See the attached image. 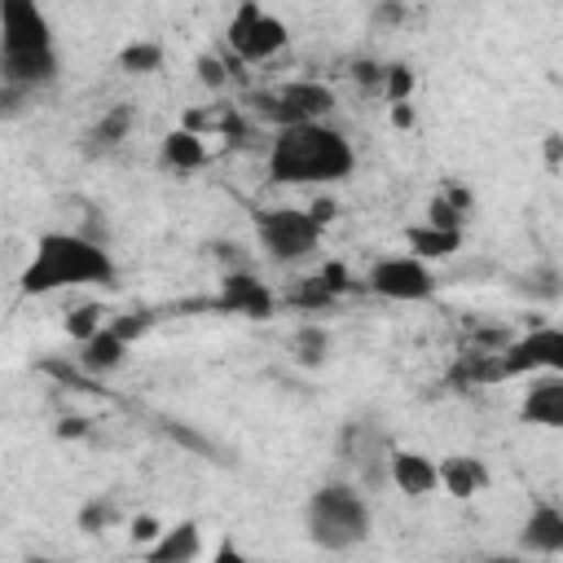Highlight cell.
I'll return each instance as SVG.
<instances>
[{
	"instance_id": "cell-1",
	"label": "cell",
	"mask_w": 563,
	"mask_h": 563,
	"mask_svg": "<svg viewBox=\"0 0 563 563\" xmlns=\"http://www.w3.org/2000/svg\"><path fill=\"white\" fill-rule=\"evenodd\" d=\"M356 154L343 132L325 123H295L282 128L268 145V172L282 185H334L352 172Z\"/></svg>"
},
{
	"instance_id": "cell-2",
	"label": "cell",
	"mask_w": 563,
	"mask_h": 563,
	"mask_svg": "<svg viewBox=\"0 0 563 563\" xmlns=\"http://www.w3.org/2000/svg\"><path fill=\"white\" fill-rule=\"evenodd\" d=\"M57 75L53 53V26L31 0H4L0 4V84L35 92Z\"/></svg>"
},
{
	"instance_id": "cell-3",
	"label": "cell",
	"mask_w": 563,
	"mask_h": 563,
	"mask_svg": "<svg viewBox=\"0 0 563 563\" xmlns=\"http://www.w3.org/2000/svg\"><path fill=\"white\" fill-rule=\"evenodd\" d=\"M114 260L97 238L84 233H44L35 242L31 264L22 268V295H53L66 286H88V282H110Z\"/></svg>"
},
{
	"instance_id": "cell-4",
	"label": "cell",
	"mask_w": 563,
	"mask_h": 563,
	"mask_svg": "<svg viewBox=\"0 0 563 563\" xmlns=\"http://www.w3.org/2000/svg\"><path fill=\"white\" fill-rule=\"evenodd\" d=\"M308 537L321 550H352L369 537V506L352 484H325L308 497Z\"/></svg>"
},
{
	"instance_id": "cell-5",
	"label": "cell",
	"mask_w": 563,
	"mask_h": 563,
	"mask_svg": "<svg viewBox=\"0 0 563 563\" xmlns=\"http://www.w3.org/2000/svg\"><path fill=\"white\" fill-rule=\"evenodd\" d=\"M255 233H260L264 255L277 260V264H295V260L312 255L317 242H321V224L308 211H295V207L260 211L255 216Z\"/></svg>"
},
{
	"instance_id": "cell-6",
	"label": "cell",
	"mask_w": 563,
	"mask_h": 563,
	"mask_svg": "<svg viewBox=\"0 0 563 563\" xmlns=\"http://www.w3.org/2000/svg\"><path fill=\"white\" fill-rule=\"evenodd\" d=\"M224 40H229V48H233L238 62H268V57H277L286 48L290 31H286L282 18H273V13H264L260 4L246 0V4H238Z\"/></svg>"
},
{
	"instance_id": "cell-7",
	"label": "cell",
	"mask_w": 563,
	"mask_h": 563,
	"mask_svg": "<svg viewBox=\"0 0 563 563\" xmlns=\"http://www.w3.org/2000/svg\"><path fill=\"white\" fill-rule=\"evenodd\" d=\"M369 290L383 295V299H396V303H418V299H431L435 290V277L422 260L413 255H387L369 268Z\"/></svg>"
},
{
	"instance_id": "cell-8",
	"label": "cell",
	"mask_w": 563,
	"mask_h": 563,
	"mask_svg": "<svg viewBox=\"0 0 563 563\" xmlns=\"http://www.w3.org/2000/svg\"><path fill=\"white\" fill-rule=\"evenodd\" d=\"M501 369H506V378H523V374H537V369L563 378V330L537 325V330L510 339V347L501 352Z\"/></svg>"
},
{
	"instance_id": "cell-9",
	"label": "cell",
	"mask_w": 563,
	"mask_h": 563,
	"mask_svg": "<svg viewBox=\"0 0 563 563\" xmlns=\"http://www.w3.org/2000/svg\"><path fill=\"white\" fill-rule=\"evenodd\" d=\"M216 308L238 312V317H251V321H268L273 308H277V295L255 273H224L220 295H216Z\"/></svg>"
},
{
	"instance_id": "cell-10",
	"label": "cell",
	"mask_w": 563,
	"mask_h": 563,
	"mask_svg": "<svg viewBox=\"0 0 563 563\" xmlns=\"http://www.w3.org/2000/svg\"><path fill=\"white\" fill-rule=\"evenodd\" d=\"M277 97H282V110H286L290 128H295V123H321V119L334 110V92H330L325 84H317V79L282 84Z\"/></svg>"
},
{
	"instance_id": "cell-11",
	"label": "cell",
	"mask_w": 563,
	"mask_h": 563,
	"mask_svg": "<svg viewBox=\"0 0 563 563\" xmlns=\"http://www.w3.org/2000/svg\"><path fill=\"white\" fill-rule=\"evenodd\" d=\"M387 475L405 497H427V493L440 488V466L427 453H413V449H396L391 462H387Z\"/></svg>"
},
{
	"instance_id": "cell-12",
	"label": "cell",
	"mask_w": 563,
	"mask_h": 563,
	"mask_svg": "<svg viewBox=\"0 0 563 563\" xmlns=\"http://www.w3.org/2000/svg\"><path fill=\"white\" fill-rule=\"evenodd\" d=\"M202 554V532L194 519L172 523L154 545H145V563H194Z\"/></svg>"
},
{
	"instance_id": "cell-13",
	"label": "cell",
	"mask_w": 563,
	"mask_h": 563,
	"mask_svg": "<svg viewBox=\"0 0 563 563\" xmlns=\"http://www.w3.org/2000/svg\"><path fill=\"white\" fill-rule=\"evenodd\" d=\"M523 422H537V427H550V431H563V378L550 374L541 383L528 387L523 396Z\"/></svg>"
},
{
	"instance_id": "cell-14",
	"label": "cell",
	"mask_w": 563,
	"mask_h": 563,
	"mask_svg": "<svg viewBox=\"0 0 563 563\" xmlns=\"http://www.w3.org/2000/svg\"><path fill=\"white\" fill-rule=\"evenodd\" d=\"M519 545L532 550V554H563V510L559 506H537L523 519Z\"/></svg>"
},
{
	"instance_id": "cell-15",
	"label": "cell",
	"mask_w": 563,
	"mask_h": 563,
	"mask_svg": "<svg viewBox=\"0 0 563 563\" xmlns=\"http://www.w3.org/2000/svg\"><path fill=\"white\" fill-rule=\"evenodd\" d=\"M488 484V471L479 457H466V453H453L440 462V488L453 493V497H475L479 488Z\"/></svg>"
},
{
	"instance_id": "cell-16",
	"label": "cell",
	"mask_w": 563,
	"mask_h": 563,
	"mask_svg": "<svg viewBox=\"0 0 563 563\" xmlns=\"http://www.w3.org/2000/svg\"><path fill=\"white\" fill-rule=\"evenodd\" d=\"M123 356H128V343L106 325L101 334H92L88 343H84V352H79V369L84 374H110V369H119L123 365Z\"/></svg>"
},
{
	"instance_id": "cell-17",
	"label": "cell",
	"mask_w": 563,
	"mask_h": 563,
	"mask_svg": "<svg viewBox=\"0 0 563 563\" xmlns=\"http://www.w3.org/2000/svg\"><path fill=\"white\" fill-rule=\"evenodd\" d=\"M163 163L176 167V172H194L207 163V136L189 132V128H172L163 136Z\"/></svg>"
},
{
	"instance_id": "cell-18",
	"label": "cell",
	"mask_w": 563,
	"mask_h": 563,
	"mask_svg": "<svg viewBox=\"0 0 563 563\" xmlns=\"http://www.w3.org/2000/svg\"><path fill=\"white\" fill-rule=\"evenodd\" d=\"M405 242H409V255L413 260H449L453 251H462V233H449V229H431V224H413L409 233H405Z\"/></svg>"
},
{
	"instance_id": "cell-19",
	"label": "cell",
	"mask_w": 563,
	"mask_h": 563,
	"mask_svg": "<svg viewBox=\"0 0 563 563\" xmlns=\"http://www.w3.org/2000/svg\"><path fill=\"white\" fill-rule=\"evenodd\" d=\"M290 356H295L299 365H321V361L330 356V334H325V325H317V321L299 325V330L290 334Z\"/></svg>"
},
{
	"instance_id": "cell-20",
	"label": "cell",
	"mask_w": 563,
	"mask_h": 563,
	"mask_svg": "<svg viewBox=\"0 0 563 563\" xmlns=\"http://www.w3.org/2000/svg\"><path fill=\"white\" fill-rule=\"evenodd\" d=\"M163 66V44L154 40H132L119 48V70L123 75H154Z\"/></svg>"
},
{
	"instance_id": "cell-21",
	"label": "cell",
	"mask_w": 563,
	"mask_h": 563,
	"mask_svg": "<svg viewBox=\"0 0 563 563\" xmlns=\"http://www.w3.org/2000/svg\"><path fill=\"white\" fill-rule=\"evenodd\" d=\"M110 321H106V312H101V303H79V308H70L66 312V334L84 347L92 334H101Z\"/></svg>"
},
{
	"instance_id": "cell-22",
	"label": "cell",
	"mask_w": 563,
	"mask_h": 563,
	"mask_svg": "<svg viewBox=\"0 0 563 563\" xmlns=\"http://www.w3.org/2000/svg\"><path fill=\"white\" fill-rule=\"evenodd\" d=\"M128 128H132V106L128 101H119V106H110L106 114H101V123H97V141L101 145H119L123 136H128Z\"/></svg>"
},
{
	"instance_id": "cell-23",
	"label": "cell",
	"mask_w": 563,
	"mask_h": 563,
	"mask_svg": "<svg viewBox=\"0 0 563 563\" xmlns=\"http://www.w3.org/2000/svg\"><path fill=\"white\" fill-rule=\"evenodd\" d=\"M409 92H413V70H409L405 62H391L387 75H383V97H387V106L409 101Z\"/></svg>"
},
{
	"instance_id": "cell-24",
	"label": "cell",
	"mask_w": 563,
	"mask_h": 563,
	"mask_svg": "<svg viewBox=\"0 0 563 563\" xmlns=\"http://www.w3.org/2000/svg\"><path fill=\"white\" fill-rule=\"evenodd\" d=\"M286 303H295V308H303V312H317V308H330V303H334V295H330L317 277H308V282H299V286L286 295Z\"/></svg>"
},
{
	"instance_id": "cell-25",
	"label": "cell",
	"mask_w": 563,
	"mask_h": 563,
	"mask_svg": "<svg viewBox=\"0 0 563 563\" xmlns=\"http://www.w3.org/2000/svg\"><path fill=\"white\" fill-rule=\"evenodd\" d=\"M119 519V506L110 501V497H92V501H84V510H79V528L84 532H101V528H110Z\"/></svg>"
},
{
	"instance_id": "cell-26",
	"label": "cell",
	"mask_w": 563,
	"mask_h": 563,
	"mask_svg": "<svg viewBox=\"0 0 563 563\" xmlns=\"http://www.w3.org/2000/svg\"><path fill=\"white\" fill-rule=\"evenodd\" d=\"M427 224L431 229H449V233H462V211L444 198V194H435L431 198V207H427Z\"/></svg>"
},
{
	"instance_id": "cell-27",
	"label": "cell",
	"mask_w": 563,
	"mask_h": 563,
	"mask_svg": "<svg viewBox=\"0 0 563 563\" xmlns=\"http://www.w3.org/2000/svg\"><path fill=\"white\" fill-rule=\"evenodd\" d=\"M150 325H154V317H150V312H123V317H114V321H110V330H114L123 343H136Z\"/></svg>"
},
{
	"instance_id": "cell-28",
	"label": "cell",
	"mask_w": 563,
	"mask_h": 563,
	"mask_svg": "<svg viewBox=\"0 0 563 563\" xmlns=\"http://www.w3.org/2000/svg\"><path fill=\"white\" fill-rule=\"evenodd\" d=\"M519 290H528V295H541V299H554L563 286H559V273H554V268H537V273H528V277L519 282Z\"/></svg>"
},
{
	"instance_id": "cell-29",
	"label": "cell",
	"mask_w": 563,
	"mask_h": 563,
	"mask_svg": "<svg viewBox=\"0 0 563 563\" xmlns=\"http://www.w3.org/2000/svg\"><path fill=\"white\" fill-rule=\"evenodd\" d=\"M40 369L53 374V378H62V383H70V387H79V391H97V387H92V374H79V369L66 365V361H40Z\"/></svg>"
},
{
	"instance_id": "cell-30",
	"label": "cell",
	"mask_w": 563,
	"mask_h": 563,
	"mask_svg": "<svg viewBox=\"0 0 563 563\" xmlns=\"http://www.w3.org/2000/svg\"><path fill=\"white\" fill-rule=\"evenodd\" d=\"M317 282H321V286H325V290L339 299V295L352 286V273H347L339 260H330V264H321V268H317Z\"/></svg>"
},
{
	"instance_id": "cell-31",
	"label": "cell",
	"mask_w": 563,
	"mask_h": 563,
	"mask_svg": "<svg viewBox=\"0 0 563 563\" xmlns=\"http://www.w3.org/2000/svg\"><path fill=\"white\" fill-rule=\"evenodd\" d=\"M163 431L176 440V444H185V449H194V453H216V444L207 440V435H198V431H189L185 422H163Z\"/></svg>"
},
{
	"instance_id": "cell-32",
	"label": "cell",
	"mask_w": 563,
	"mask_h": 563,
	"mask_svg": "<svg viewBox=\"0 0 563 563\" xmlns=\"http://www.w3.org/2000/svg\"><path fill=\"white\" fill-rule=\"evenodd\" d=\"M163 532H167V528H163L154 515H136V519H132V528H128V537H132L136 545H154Z\"/></svg>"
},
{
	"instance_id": "cell-33",
	"label": "cell",
	"mask_w": 563,
	"mask_h": 563,
	"mask_svg": "<svg viewBox=\"0 0 563 563\" xmlns=\"http://www.w3.org/2000/svg\"><path fill=\"white\" fill-rule=\"evenodd\" d=\"M198 84H202V88H224V84H229L224 62H216V57H198Z\"/></svg>"
},
{
	"instance_id": "cell-34",
	"label": "cell",
	"mask_w": 563,
	"mask_h": 563,
	"mask_svg": "<svg viewBox=\"0 0 563 563\" xmlns=\"http://www.w3.org/2000/svg\"><path fill=\"white\" fill-rule=\"evenodd\" d=\"M352 70H356V79H361L365 88H383V75H387V66H378V62H356Z\"/></svg>"
},
{
	"instance_id": "cell-35",
	"label": "cell",
	"mask_w": 563,
	"mask_h": 563,
	"mask_svg": "<svg viewBox=\"0 0 563 563\" xmlns=\"http://www.w3.org/2000/svg\"><path fill=\"white\" fill-rule=\"evenodd\" d=\"M207 563H251V559H246V554H242V550H238V545H233V541L224 537V541L216 545V554H211Z\"/></svg>"
},
{
	"instance_id": "cell-36",
	"label": "cell",
	"mask_w": 563,
	"mask_h": 563,
	"mask_svg": "<svg viewBox=\"0 0 563 563\" xmlns=\"http://www.w3.org/2000/svg\"><path fill=\"white\" fill-rule=\"evenodd\" d=\"M57 435H62V440H79V435H88V418H62V422H57Z\"/></svg>"
},
{
	"instance_id": "cell-37",
	"label": "cell",
	"mask_w": 563,
	"mask_h": 563,
	"mask_svg": "<svg viewBox=\"0 0 563 563\" xmlns=\"http://www.w3.org/2000/svg\"><path fill=\"white\" fill-rule=\"evenodd\" d=\"M541 150H545V167H559L563 163V132H550Z\"/></svg>"
},
{
	"instance_id": "cell-38",
	"label": "cell",
	"mask_w": 563,
	"mask_h": 563,
	"mask_svg": "<svg viewBox=\"0 0 563 563\" xmlns=\"http://www.w3.org/2000/svg\"><path fill=\"white\" fill-rule=\"evenodd\" d=\"M391 123H396V128H413V123H418V114H413V106H409V101H400V106H391Z\"/></svg>"
},
{
	"instance_id": "cell-39",
	"label": "cell",
	"mask_w": 563,
	"mask_h": 563,
	"mask_svg": "<svg viewBox=\"0 0 563 563\" xmlns=\"http://www.w3.org/2000/svg\"><path fill=\"white\" fill-rule=\"evenodd\" d=\"M444 198H449V202H453V207H457L462 216L471 211V194H466V189H457V185H449V189H444Z\"/></svg>"
},
{
	"instance_id": "cell-40",
	"label": "cell",
	"mask_w": 563,
	"mask_h": 563,
	"mask_svg": "<svg viewBox=\"0 0 563 563\" xmlns=\"http://www.w3.org/2000/svg\"><path fill=\"white\" fill-rule=\"evenodd\" d=\"M308 216H312V220H317V224H325V220H330V216H334V202H330V198H317V202H312V207H308Z\"/></svg>"
},
{
	"instance_id": "cell-41",
	"label": "cell",
	"mask_w": 563,
	"mask_h": 563,
	"mask_svg": "<svg viewBox=\"0 0 563 563\" xmlns=\"http://www.w3.org/2000/svg\"><path fill=\"white\" fill-rule=\"evenodd\" d=\"M400 18H405L400 4H378V9H374V22H400Z\"/></svg>"
},
{
	"instance_id": "cell-42",
	"label": "cell",
	"mask_w": 563,
	"mask_h": 563,
	"mask_svg": "<svg viewBox=\"0 0 563 563\" xmlns=\"http://www.w3.org/2000/svg\"><path fill=\"white\" fill-rule=\"evenodd\" d=\"M488 563H523V559H519V554H493Z\"/></svg>"
},
{
	"instance_id": "cell-43",
	"label": "cell",
	"mask_w": 563,
	"mask_h": 563,
	"mask_svg": "<svg viewBox=\"0 0 563 563\" xmlns=\"http://www.w3.org/2000/svg\"><path fill=\"white\" fill-rule=\"evenodd\" d=\"M26 563H48V559H26Z\"/></svg>"
}]
</instances>
